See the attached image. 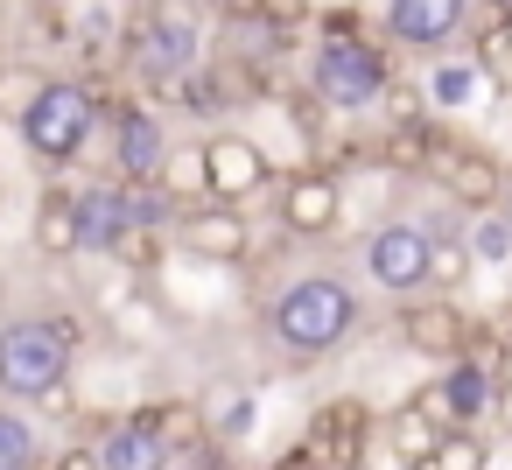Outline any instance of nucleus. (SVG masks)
Returning <instances> with one entry per match:
<instances>
[{
    "label": "nucleus",
    "instance_id": "3",
    "mask_svg": "<svg viewBox=\"0 0 512 470\" xmlns=\"http://www.w3.org/2000/svg\"><path fill=\"white\" fill-rule=\"evenodd\" d=\"M309 92L337 113H365L386 99V57L379 43H365V29L351 15H330L323 22V43H316V64H309Z\"/></svg>",
    "mask_w": 512,
    "mask_h": 470
},
{
    "label": "nucleus",
    "instance_id": "31",
    "mask_svg": "<svg viewBox=\"0 0 512 470\" xmlns=\"http://www.w3.org/2000/svg\"><path fill=\"white\" fill-rule=\"evenodd\" d=\"M484 414L512 435V372H498V379H491V407H484Z\"/></svg>",
    "mask_w": 512,
    "mask_h": 470
},
{
    "label": "nucleus",
    "instance_id": "8",
    "mask_svg": "<svg viewBox=\"0 0 512 470\" xmlns=\"http://www.w3.org/2000/svg\"><path fill=\"white\" fill-rule=\"evenodd\" d=\"M127 64H134L148 85H176L183 71H197V29L176 22V15H148V22H134V36H127Z\"/></svg>",
    "mask_w": 512,
    "mask_h": 470
},
{
    "label": "nucleus",
    "instance_id": "11",
    "mask_svg": "<svg viewBox=\"0 0 512 470\" xmlns=\"http://www.w3.org/2000/svg\"><path fill=\"white\" fill-rule=\"evenodd\" d=\"M337 218H344V190H337L330 169H302V176H288V190H281V225H288V232L323 239V232H337Z\"/></svg>",
    "mask_w": 512,
    "mask_h": 470
},
{
    "label": "nucleus",
    "instance_id": "12",
    "mask_svg": "<svg viewBox=\"0 0 512 470\" xmlns=\"http://www.w3.org/2000/svg\"><path fill=\"white\" fill-rule=\"evenodd\" d=\"M470 15V0H386V36L400 50H442Z\"/></svg>",
    "mask_w": 512,
    "mask_h": 470
},
{
    "label": "nucleus",
    "instance_id": "7",
    "mask_svg": "<svg viewBox=\"0 0 512 470\" xmlns=\"http://www.w3.org/2000/svg\"><path fill=\"white\" fill-rule=\"evenodd\" d=\"M204 162V197H225V204H253L267 190V148L246 141V134H211L197 148Z\"/></svg>",
    "mask_w": 512,
    "mask_h": 470
},
{
    "label": "nucleus",
    "instance_id": "23",
    "mask_svg": "<svg viewBox=\"0 0 512 470\" xmlns=\"http://www.w3.org/2000/svg\"><path fill=\"white\" fill-rule=\"evenodd\" d=\"M43 85H50V78H43L36 64H0V120H22Z\"/></svg>",
    "mask_w": 512,
    "mask_h": 470
},
{
    "label": "nucleus",
    "instance_id": "6",
    "mask_svg": "<svg viewBox=\"0 0 512 470\" xmlns=\"http://www.w3.org/2000/svg\"><path fill=\"white\" fill-rule=\"evenodd\" d=\"M428 246H435V232L393 218V225L372 232V246H365V274H372L386 295H421V288H428Z\"/></svg>",
    "mask_w": 512,
    "mask_h": 470
},
{
    "label": "nucleus",
    "instance_id": "21",
    "mask_svg": "<svg viewBox=\"0 0 512 470\" xmlns=\"http://www.w3.org/2000/svg\"><path fill=\"white\" fill-rule=\"evenodd\" d=\"M477 463H491V449H484L470 428H442V435L428 442V456H421V470H477Z\"/></svg>",
    "mask_w": 512,
    "mask_h": 470
},
{
    "label": "nucleus",
    "instance_id": "33",
    "mask_svg": "<svg viewBox=\"0 0 512 470\" xmlns=\"http://www.w3.org/2000/svg\"><path fill=\"white\" fill-rule=\"evenodd\" d=\"M498 197H505V218H512V190H498Z\"/></svg>",
    "mask_w": 512,
    "mask_h": 470
},
{
    "label": "nucleus",
    "instance_id": "17",
    "mask_svg": "<svg viewBox=\"0 0 512 470\" xmlns=\"http://www.w3.org/2000/svg\"><path fill=\"white\" fill-rule=\"evenodd\" d=\"M36 253L50 260H71L78 253V211H71V190H50L36 204Z\"/></svg>",
    "mask_w": 512,
    "mask_h": 470
},
{
    "label": "nucleus",
    "instance_id": "15",
    "mask_svg": "<svg viewBox=\"0 0 512 470\" xmlns=\"http://www.w3.org/2000/svg\"><path fill=\"white\" fill-rule=\"evenodd\" d=\"M435 386H442V407H449L456 428H477V421H484V407H491V372H477L470 358H449V379H435Z\"/></svg>",
    "mask_w": 512,
    "mask_h": 470
},
{
    "label": "nucleus",
    "instance_id": "24",
    "mask_svg": "<svg viewBox=\"0 0 512 470\" xmlns=\"http://www.w3.org/2000/svg\"><path fill=\"white\" fill-rule=\"evenodd\" d=\"M29 463H36V428L15 407H0V470H29Z\"/></svg>",
    "mask_w": 512,
    "mask_h": 470
},
{
    "label": "nucleus",
    "instance_id": "32",
    "mask_svg": "<svg viewBox=\"0 0 512 470\" xmlns=\"http://www.w3.org/2000/svg\"><path fill=\"white\" fill-rule=\"evenodd\" d=\"M491 337H498V351L512 358V309H498V316H491Z\"/></svg>",
    "mask_w": 512,
    "mask_h": 470
},
{
    "label": "nucleus",
    "instance_id": "13",
    "mask_svg": "<svg viewBox=\"0 0 512 470\" xmlns=\"http://www.w3.org/2000/svg\"><path fill=\"white\" fill-rule=\"evenodd\" d=\"M78 211V253H113L120 232H127V211H120V183H92L71 197Z\"/></svg>",
    "mask_w": 512,
    "mask_h": 470
},
{
    "label": "nucleus",
    "instance_id": "5",
    "mask_svg": "<svg viewBox=\"0 0 512 470\" xmlns=\"http://www.w3.org/2000/svg\"><path fill=\"white\" fill-rule=\"evenodd\" d=\"M421 176H435V183L449 190V204H456V211H491V204H498V190H505V169H498L484 148H463V141H442V134H435V148H428Z\"/></svg>",
    "mask_w": 512,
    "mask_h": 470
},
{
    "label": "nucleus",
    "instance_id": "22",
    "mask_svg": "<svg viewBox=\"0 0 512 470\" xmlns=\"http://www.w3.org/2000/svg\"><path fill=\"white\" fill-rule=\"evenodd\" d=\"M155 183H162L176 204H197V197H204V162H197V155H183V148H162Z\"/></svg>",
    "mask_w": 512,
    "mask_h": 470
},
{
    "label": "nucleus",
    "instance_id": "10",
    "mask_svg": "<svg viewBox=\"0 0 512 470\" xmlns=\"http://www.w3.org/2000/svg\"><path fill=\"white\" fill-rule=\"evenodd\" d=\"M183 246H190L197 260L232 267V260H246V253H253V225H246V211H239V204L211 197V204H190V211H183Z\"/></svg>",
    "mask_w": 512,
    "mask_h": 470
},
{
    "label": "nucleus",
    "instance_id": "4",
    "mask_svg": "<svg viewBox=\"0 0 512 470\" xmlns=\"http://www.w3.org/2000/svg\"><path fill=\"white\" fill-rule=\"evenodd\" d=\"M92 120H99V92H92V85H78V78H50V85L29 99V113H22L15 127H22L29 155L57 169V162H78V155H85Z\"/></svg>",
    "mask_w": 512,
    "mask_h": 470
},
{
    "label": "nucleus",
    "instance_id": "27",
    "mask_svg": "<svg viewBox=\"0 0 512 470\" xmlns=\"http://www.w3.org/2000/svg\"><path fill=\"white\" fill-rule=\"evenodd\" d=\"M477 71H484V78H498V92L512 99V22L484 29V43H477Z\"/></svg>",
    "mask_w": 512,
    "mask_h": 470
},
{
    "label": "nucleus",
    "instance_id": "25",
    "mask_svg": "<svg viewBox=\"0 0 512 470\" xmlns=\"http://www.w3.org/2000/svg\"><path fill=\"white\" fill-rule=\"evenodd\" d=\"M456 281H470V246L435 232V246H428V288H456Z\"/></svg>",
    "mask_w": 512,
    "mask_h": 470
},
{
    "label": "nucleus",
    "instance_id": "19",
    "mask_svg": "<svg viewBox=\"0 0 512 470\" xmlns=\"http://www.w3.org/2000/svg\"><path fill=\"white\" fill-rule=\"evenodd\" d=\"M141 421L155 428L162 456H169V449H190V442H204V435H211V428H204V414H197L190 400H162V407H148Z\"/></svg>",
    "mask_w": 512,
    "mask_h": 470
},
{
    "label": "nucleus",
    "instance_id": "1",
    "mask_svg": "<svg viewBox=\"0 0 512 470\" xmlns=\"http://www.w3.org/2000/svg\"><path fill=\"white\" fill-rule=\"evenodd\" d=\"M267 323H274L281 351L323 358V351H337V344L358 330V295H351L337 274H302V281H288V288L274 295Z\"/></svg>",
    "mask_w": 512,
    "mask_h": 470
},
{
    "label": "nucleus",
    "instance_id": "30",
    "mask_svg": "<svg viewBox=\"0 0 512 470\" xmlns=\"http://www.w3.org/2000/svg\"><path fill=\"white\" fill-rule=\"evenodd\" d=\"M218 15H225L232 29H246V22H274V0H218Z\"/></svg>",
    "mask_w": 512,
    "mask_h": 470
},
{
    "label": "nucleus",
    "instance_id": "29",
    "mask_svg": "<svg viewBox=\"0 0 512 470\" xmlns=\"http://www.w3.org/2000/svg\"><path fill=\"white\" fill-rule=\"evenodd\" d=\"M211 428V442H239V435H253V393H232L225 407H218V421H204Z\"/></svg>",
    "mask_w": 512,
    "mask_h": 470
},
{
    "label": "nucleus",
    "instance_id": "2",
    "mask_svg": "<svg viewBox=\"0 0 512 470\" xmlns=\"http://www.w3.org/2000/svg\"><path fill=\"white\" fill-rule=\"evenodd\" d=\"M78 316H15L0 330V393L8 400H36L57 379H71L78 358Z\"/></svg>",
    "mask_w": 512,
    "mask_h": 470
},
{
    "label": "nucleus",
    "instance_id": "20",
    "mask_svg": "<svg viewBox=\"0 0 512 470\" xmlns=\"http://www.w3.org/2000/svg\"><path fill=\"white\" fill-rule=\"evenodd\" d=\"M386 435H393V463H421V456H428V442H435L442 428L407 400V407H393V414H386Z\"/></svg>",
    "mask_w": 512,
    "mask_h": 470
},
{
    "label": "nucleus",
    "instance_id": "26",
    "mask_svg": "<svg viewBox=\"0 0 512 470\" xmlns=\"http://www.w3.org/2000/svg\"><path fill=\"white\" fill-rule=\"evenodd\" d=\"M463 246H470V260H484V267H505V260H512V218H477Z\"/></svg>",
    "mask_w": 512,
    "mask_h": 470
},
{
    "label": "nucleus",
    "instance_id": "18",
    "mask_svg": "<svg viewBox=\"0 0 512 470\" xmlns=\"http://www.w3.org/2000/svg\"><path fill=\"white\" fill-rule=\"evenodd\" d=\"M428 148H435V134H428L421 120H393V127L379 134V148H372V162H386V169H400V176H421V162H428Z\"/></svg>",
    "mask_w": 512,
    "mask_h": 470
},
{
    "label": "nucleus",
    "instance_id": "16",
    "mask_svg": "<svg viewBox=\"0 0 512 470\" xmlns=\"http://www.w3.org/2000/svg\"><path fill=\"white\" fill-rule=\"evenodd\" d=\"M92 449H99L106 470H155V463H162V442H155V428H148L141 414L120 421V428H113L106 442H92Z\"/></svg>",
    "mask_w": 512,
    "mask_h": 470
},
{
    "label": "nucleus",
    "instance_id": "14",
    "mask_svg": "<svg viewBox=\"0 0 512 470\" xmlns=\"http://www.w3.org/2000/svg\"><path fill=\"white\" fill-rule=\"evenodd\" d=\"M162 120L155 113H120V127H113V162H120V183H141V176H155L162 169Z\"/></svg>",
    "mask_w": 512,
    "mask_h": 470
},
{
    "label": "nucleus",
    "instance_id": "9",
    "mask_svg": "<svg viewBox=\"0 0 512 470\" xmlns=\"http://www.w3.org/2000/svg\"><path fill=\"white\" fill-rule=\"evenodd\" d=\"M470 316L449 302V295H407V309H400V337H407V351L414 358H435V365H449L463 344H470Z\"/></svg>",
    "mask_w": 512,
    "mask_h": 470
},
{
    "label": "nucleus",
    "instance_id": "28",
    "mask_svg": "<svg viewBox=\"0 0 512 470\" xmlns=\"http://www.w3.org/2000/svg\"><path fill=\"white\" fill-rule=\"evenodd\" d=\"M477 78H484V71H477V64H442V71H435V85H428V92H435V99H442V106H470V92H477Z\"/></svg>",
    "mask_w": 512,
    "mask_h": 470
}]
</instances>
